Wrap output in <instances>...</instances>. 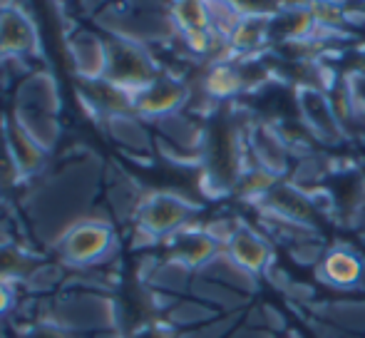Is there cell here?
Here are the masks:
<instances>
[{
  "instance_id": "6",
  "label": "cell",
  "mask_w": 365,
  "mask_h": 338,
  "mask_svg": "<svg viewBox=\"0 0 365 338\" xmlns=\"http://www.w3.org/2000/svg\"><path fill=\"white\" fill-rule=\"evenodd\" d=\"M33 43V35H30V28L25 25V20L15 13H5L0 15V50H25Z\"/></svg>"
},
{
  "instance_id": "3",
  "label": "cell",
  "mask_w": 365,
  "mask_h": 338,
  "mask_svg": "<svg viewBox=\"0 0 365 338\" xmlns=\"http://www.w3.org/2000/svg\"><path fill=\"white\" fill-rule=\"evenodd\" d=\"M231 259L239 264V269H246L249 274H259L261 269H266L269 264V247L261 242L256 234L251 232H239L231 239Z\"/></svg>"
},
{
  "instance_id": "7",
  "label": "cell",
  "mask_w": 365,
  "mask_h": 338,
  "mask_svg": "<svg viewBox=\"0 0 365 338\" xmlns=\"http://www.w3.org/2000/svg\"><path fill=\"white\" fill-rule=\"evenodd\" d=\"M8 304H10V296H8V291L0 286V314H3L5 309H8Z\"/></svg>"
},
{
  "instance_id": "4",
  "label": "cell",
  "mask_w": 365,
  "mask_h": 338,
  "mask_svg": "<svg viewBox=\"0 0 365 338\" xmlns=\"http://www.w3.org/2000/svg\"><path fill=\"white\" fill-rule=\"evenodd\" d=\"M321 276H326V281L333 286H353L363 276V264L356 254L338 249L323 259Z\"/></svg>"
},
{
  "instance_id": "2",
  "label": "cell",
  "mask_w": 365,
  "mask_h": 338,
  "mask_svg": "<svg viewBox=\"0 0 365 338\" xmlns=\"http://www.w3.org/2000/svg\"><path fill=\"white\" fill-rule=\"evenodd\" d=\"M189 217V207L177 197H154L142 209V224L152 234H167Z\"/></svg>"
},
{
  "instance_id": "1",
  "label": "cell",
  "mask_w": 365,
  "mask_h": 338,
  "mask_svg": "<svg viewBox=\"0 0 365 338\" xmlns=\"http://www.w3.org/2000/svg\"><path fill=\"white\" fill-rule=\"evenodd\" d=\"M110 229L102 227V224L87 222L75 227L73 232H68V237L63 242V254L73 264H90V261H97L110 249Z\"/></svg>"
},
{
  "instance_id": "5",
  "label": "cell",
  "mask_w": 365,
  "mask_h": 338,
  "mask_svg": "<svg viewBox=\"0 0 365 338\" xmlns=\"http://www.w3.org/2000/svg\"><path fill=\"white\" fill-rule=\"evenodd\" d=\"M184 97V90L174 83H152L147 90H142L137 107L147 115H164V112H172L174 107H179Z\"/></svg>"
}]
</instances>
